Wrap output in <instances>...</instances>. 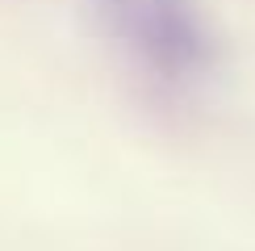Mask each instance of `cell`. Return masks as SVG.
<instances>
[{
	"label": "cell",
	"mask_w": 255,
	"mask_h": 251,
	"mask_svg": "<svg viewBox=\"0 0 255 251\" xmlns=\"http://www.w3.org/2000/svg\"><path fill=\"white\" fill-rule=\"evenodd\" d=\"M118 38L163 76H188L205 63V29L188 0H97Z\"/></svg>",
	"instance_id": "6da1fadb"
}]
</instances>
